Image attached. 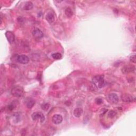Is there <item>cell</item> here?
<instances>
[{
  "instance_id": "19",
  "label": "cell",
  "mask_w": 136,
  "mask_h": 136,
  "mask_svg": "<svg viewBox=\"0 0 136 136\" xmlns=\"http://www.w3.org/2000/svg\"><path fill=\"white\" fill-rule=\"evenodd\" d=\"M103 99L100 98H96L95 100V102L96 104L98 105H100L103 103Z\"/></svg>"
},
{
  "instance_id": "11",
  "label": "cell",
  "mask_w": 136,
  "mask_h": 136,
  "mask_svg": "<svg viewBox=\"0 0 136 136\" xmlns=\"http://www.w3.org/2000/svg\"><path fill=\"white\" fill-rule=\"evenodd\" d=\"M26 106L28 108H32L35 105V101L32 98H28L26 100Z\"/></svg>"
},
{
  "instance_id": "15",
  "label": "cell",
  "mask_w": 136,
  "mask_h": 136,
  "mask_svg": "<svg viewBox=\"0 0 136 136\" xmlns=\"http://www.w3.org/2000/svg\"><path fill=\"white\" fill-rule=\"evenodd\" d=\"M65 14L68 18H71L73 15V11L70 8H66V9L65 10Z\"/></svg>"
},
{
  "instance_id": "3",
  "label": "cell",
  "mask_w": 136,
  "mask_h": 136,
  "mask_svg": "<svg viewBox=\"0 0 136 136\" xmlns=\"http://www.w3.org/2000/svg\"><path fill=\"white\" fill-rule=\"evenodd\" d=\"M32 117L34 121H36L39 119L41 120V123H43L45 119L44 115L43 114V113L40 112H36L33 113L32 115Z\"/></svg>"
},
{
  "instance_id": "2",
  "label": "cell",
  "mask_w": 136,
  "mask_h": 136,
  "mask_svg": "<svg viewBox=\"0 0 136 136\" xmlns=\"http://www.w3.org/2000/svg\"><path fill=\"white\" fill-rule=\"evenodd\" d=\"M11 94L16 97H21L24 95V89L23 87L17 86L13 88L11 90Z\"/></svg>"
},
{
  "instance_id": "17",
  "label": "cell",
  "mask_w": 136,
  "mask_h": 136,
  "mask_svg": "<svg viewBox=\"0 0 136 136\" xmlns=\"http://www.w3.org/2000/svg\"><path fill=\"white\" fill-rule=\"evenodd\" d=\"M52 58L55 60H60L62 58V55L59 53H55L52 55Z\"/></svg>"
},
{
  "instance_id": "6",
  "label": "cell",
  "mask_w": 136,
  "mask_h": 136,
  "mask_svg": "<svg viewBox=\"0 0 136 136\" xmlns=\"http://www.w3.org/2000/svg\"><path fill=\"white\" fill-rule=\"evenodd\" d=\"M107 99L109 103L113 104H116L119 102V97L115 93H111L108 95Z\"/></svg>"
},
{
  "instance_id": "16",
  "label": "cell",
  "mask_w": 136,
  "mask_h": 136,
  "mask_svg": "<svg viewBox=\"0 0 136 136\" xmlns=\"http://www.w3.org/2000/svg\"><path fill=\"white\" fill-rule=\"evenodd\" d=\"M116 115V112L114 110H111L108 113V117L110 119H113Z\"/></svg>"
},
{
  "instance_id": "13",
  "label": "cell",
  "mask_w": 136,
  "mask_h": 136,
  "mask_svg": "<svg viewBox=\"0 0 136 136\" xmlns=\"http://www.w3.org/2000/svg\"><path fill=\"white\" fill-rule=\"evenodd\" d=\"M46 19L49 23L51 24L52 23H53L55 20L54 15L51 12L48 13L46 16Z\"/></svg>"
},
{
  "instance_id": "21",
  "label": "cell",
  "mask_w": 136,
  "mask_h": 136,
  "mask_svg": "<svg viewBox=\"0 0 136 136\" xmlns=\"http://www.w3.org/2000/svg\"><path fill=\"white\" fill-rule=\"evenodd\" d=\"M14 105H12V104H10V105H9L8 106V109L10 111H12L13 109H14Z\"/></svg>"
},
{
  "instance_id": "8",
  "label": "cell",
  "mask_w": 136,
  "mask_h": 136,
  "mask_svg": "<svg viewBox=\"0 0 136 136\" xmlns=\"http://www.w3.org/2000/svg\"><path fill=\"white\" fill-rule=\"evenodd\" d=\"M122 72L123 74H128L135 71V67L133 65H125L122 68Z\"/></svg>"
},
{
  "instance_id": "20",
  "label": "cell",
  "mask_w": 136,
  "mask_h": 136,
  "mask_svg": "<svg viewBox=\"0 0 136 136\" xmlns=\"http://www.w3.org/2000/svg\"><path fill=\"white\" fill-rule=\"evenodd\" d=\"M130 61H131V62L135 63V62H136V59H135V55H132L131 57H130Z\"/></svg>"
},
{
  "instance_id": "5",
  "label": "cell",
  "mask_w": 136,
  "mask_h": 136,
  "mask_svg": "<svg viewBox=\"0 0 136 136\" xmlns=\"http://www.w3.org/2000/svg\"><path fill=\"white\" fill-rule=\"evenodd\" d=\"M32 35L33 37L36 39H41L44 36V34L42 30L38 28H34L33 29Z\"/></svg>"
},
{
  "instance_id": "1",
  "label": "cell",
  "mask_w": 136,
  "mask_h": 136,
  "mask_svg": "<svg viewBox=\"0 0 136 136\" xmlns=\"http://www.w3.org/2000/svg\"><path fill=\"white\" fill-rule=\"evenodd\" d=\"M93 83L94 85L97 87L98 88H102L105 85L104 76L98 75L94 77L93 79Z\"/></svg>"
},
{
  "instance_id": "14",
  "label": "cell",
  "mask_w": 136,
  "mask_h": 136,
  "mask_svg": "<svg viewBox=\"0 0 136 136\" xmlns=\"http://www.w3.org/2000/svg\"><path fill=\"white\" fill-rule=\"evenodd\" d=\"M33 8V4L32 2L30 1H28L25 3L24 7V10H26V11H28L32 10Z\"/></svg>"
},
{
  "instance_id": "10",
  "label": "cell",
  "mask_w": 136,
  "mask_h": 136,
  "mask_svg": "<svg viewBox=\"0 0 136 136\" xmlns=\"http://www.w3.org/2000/svg\"><path fill=\"white\" fill-rule=\"evenodd\" d=\"M6 37L7 38V40L10 44L14 43L15 41V36L14 34L11 32L8 31L6 33Z\"/></svg>"
},
{
  "instance_id": "7",
  "label": "cell",
  "mask_w": 136,
  "mask_h": 136,
  "mask_svg": "<svg viewBox=\"0 0 136 136\" xmlns=\"http://www.w3.org/2000/svg\"><path fill=\"white\" fill-rule=\"evenodd\" d=\"M121 99L123 102L125 103H131L134 100V98L132 95L129 94H124L122 95Z\"/></svg>"
},
{
  "instance_id": "12",
  "label": "cell",
  "mask_w": 136,
  "mask_h": 136,
  "mask_svg": "<svg viewBox=\"0 0 136 136\" xmlns=\"http://www.w3.org/2000/svg\"><path fill=\"white\" fill-rule=\"evenodd\" d=\"M83 113V109L81 107H77L74 109L73 115L76 117H80Z\"/></svg>"
},
{
  "instance_id": "9",
  "label": "cell",
  "mask_w": 136,
  "mask_h": 136,
  "mask_svg": "<svg viewBox=\"0 0 136 136\" xmlns=\"http://www.w3.org/2000/svg\"><path fill=\"white\" fill-rule=\"evenodd\" d=\"M52 120L53 123L55 124H59L63 121V117L60 114H55L53 116Z\"/></svg>"
},
{
  "instance_id": "18",
  "label": "cell",
  "mask_w": 136,
  "mask_h": 136,
  "mask_svg": "<svg viewBox=\"0 0 136 136\" xmlns=\"http://www.w3.org/2000/svg\"><path fill=\"white\" fill-rule=\"evenodd\" d=\"M50 106V104H49V103H44V104H43L41 105V107H42V108L43 109L44 111H47L48 109H49Z\"/></svg>"
},
{
  "instance_id": "4",
  "label": "cell",
  "mask_w": 136,
  "mask_h": 136,
  "mask_svg": "<svg viewBox=\"0 0 136 136\" xmlns=\"http://www.w3.org/2000/svg\"><path fill=\"white\" fill-rule=\"evenodd\" d=\"M16 60L18 62L23 64H27L29 61V59L27 55L24 54H21L20 55H17V56H16Z\"/></svg>"
}]
</instances>
